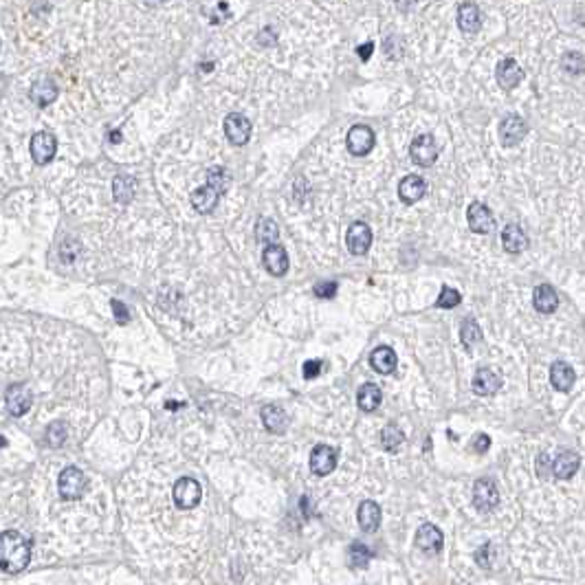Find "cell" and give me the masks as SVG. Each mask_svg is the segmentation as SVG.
Listing matches in <instances>:
<instances>
[{
    "mask_svg": "<svg viewBox=\"0 0 585 585\" xmlns=\"http://www.w3.org/2000/svg\"><path fill=\"white\" fill-rule=\"evenodd\" d=\"M357 519H359V526L365 532H374L376 528L381 526V508H379V504L372 501V499L361 501V506L357 510Z\"/></svg>",
    "mask_w": 585,
    "mask_h": 585,
    "instance_id": "25",
    "label": "cell"
},
{
    "mask_svg": "<svg viewBox=\"0 0 585 585\" xmlns=\"http://www.w3.org/2000/svg\"><path fill=\"white\" fill-rule=\"evenodd\" d=\"M466 221L473 234H490L495 229V216L484 203H471L466 212Z\"/></svg>",
    "mask_w": 585,
    "mask_h": 585,
    "instance_id": "9",
    "label": "cell"
},
{
    "mask_svg": "<svg viewBox=\"0 0 585 585\" xmlns=\"http://www.w3.org/2000/svg\"><path fill=\"white\" fill-rule=\"evenodd\" d=\"M134 187H137V181H134L132 176H128V174L117 176L114 183H112L114 201H117V203H130L132 196H134Z\"/></svg>",
    "mask_w": 585,
    "mask_h": 585,
    "instance_id": "30",
    "label": "cell"
},
{
    "mask_svg": "<svg viewBox=\"0 0 585 585\" xmlns=\"http://www.w3.org/2000/svg\"><path fill=\"white\" fill-rule=\"evenodd\" d=\"M497 132H499L501 145L510 148V145H517L519 141H524V137L528 134V123L521 119L519 114H506V117L499 121Z\"/></svg>",
    "mask_w": 585,
    "mask_h": 585,
    "instance_id": "5",
    "label": "cell"
},
{
    "mask_svg": "<svg viewBox=\"0 0 585 585\" xmlns=\"http://www.w3.org/2000/svg\"><path fill=\"white\" fill-rule=\"evenodd\" d=\"M262 262H264V269L269 271L271 275H275V277L284 275L288 271V253H286V249L282 245L266 247L264 253H262Z\"/></svg>",
    "mask_w": 585,
    "mask_h": 585,
    "instance_id": "17",
    "label": "cell"
},
{
    "mask_svg": "<svg viewBox=\"0 0 585 585\" xmlns=\"http://www.w3.org/2000/svg\"><path fill=\"white\" fill-rule=\"evenodd\" d=\"M172 497H174V504L179 508L190 510V508L198 506V501H201V497H203V488H201V484H198V480L181 477L179 482L174 484Z\"/></svg>",
    "mask_w": 585,
    "mask_h": 585,
    "instance_id": "3",
    "label": "cell"
},
{
    "mask_svg": "<svg viewBox=\"0 0 585 585\" xmlns=\"http://www.w3.org/2000/svg\"><path fill=\"white\" fill-rule=\"evenodd\" d=\"M381 399H383V394H381V388L376 383H365L363 388H359L357 403H359V407L363 412L376 410V407L381 405Z\"/></svg>",
    "mask_w": 585,
    "mask_h": 585,
    "instance_id": "29",
    "label": "cell"
},
{
    "mask_svg": "<svg viewBox=\"0 0 585 585\" xmlns=\"http://www.w3.org/2000/svg\"><path fill=\"white\" fill-rule=\"evenodd\" d=\"M262 423L271 434H284L288 427V414L277 405H266L262 410Z\"/></svg>",
    "mask_w": 585,
    "mask_h": 585,
    "instance_id": "26",
    "label": "cell"
},
{
    "mask_svg": "<svg viewBox=\"0 0 585 585\" xmlns=\"http://www.w3.org/2000/svg\"><path fill=\"white\" fill-rule=\"evenodd\" d=\"M425 194H427V183H425L423 176L410 174L399 183V196H401V201L407 205L418 203Z\"/></svg>",
    "mask_w": 585,
    "mask_h": 585,
    "instance_id": "19",
    "label": "cell"
},
{
    "mask_svg": "<svg viewBox=\"0 0 585 585\" xmlns=\"http://www.w3.org/2000/svg\"><path fill=\"white\" fill-rule=\"evenodd\" d=\"M574 381H577V374L566 361H555L550 365V385L557 392H570Z\"/></svg>",
    "mask_w": 585,
    "mask_h": 585,
    "instance_id": "22",
    "label": "cell"
},
{
    "mask_svg": "<svg viewBox=\"0 0 585 585\" xmlns=\"http://www.w3.org/2000/svg\"><path fill=\"white\" fill-rule=\"evenodd\" d=\"M501 245H504L508 253H524L530 245V240L519 225H506L504 232H501Z\"/></svg>",
    "mask_w": 585,
    "mask_h": 585,
    "instance_id": "24",
    "label": "cell"
},
{
    "mask_svg": "<svg viewBox=\"0 0 585 585\" xmlns=\"http://www.w3.org/2000/svg\"><path fill=\"white\" fill-rule=\"evenodd\" d=\"M256 238H258V242H262L266 247L277 245V238H279L277 223L271 221V218H260L256 225Z\"/></svg>",
    "mask_w": 585,
    "mask_h": 585,
    "instance_id": "31",
    "label": "cell"
},
{
    "mask_svg": "<svg viewBox=\"0 0 585 585\" xmlns=\"http://www.w3.org/2000/svg\"><path fill=\"white\" fill-rule=\"evenodd\" d=\"M346 145L352 156H365L374 148V132L368 125H354L348 130Z\"/></svg>",
    "mask_w": 585,
    "mask_h": 585,
    "instance_id": "11",
    "label": "cell"
},
{
    "mask_svg": "<svg viewBox=\"0 0 585 585\" xmlns=\"http://www.w3.org/2000/svg\"><path fill=\"white\" fill-rule=\"evenodd\" d=\"M58 490L64 499H77L86 490V475L77 466H66L58 477Z\"/></svg>",
    "mask_w": 585,
    "mask_h": 585,
    "instance_id": "4",
    "label": "cell"
},
{
    "mask_svg": "<svg viewBox=\"0 0 585 585\" xmlns=\"http://www.w3.org/2000/svg\"><path fill=\"white\" fill-rule=\"evenodd\" d=\"M66 436H69V430H66V425L62 423V421H58V423H53V425H49V430H47V440H49V445H51V447H60V445H64Z\"/></svg>",
    "mask_w": 585,
    "mask_h": 585,
    "instance_id": "37",
    "label": "cell"
},
{
    "mask_svg": "<svg viewBox=\"0 0 585 585\" xmlns=\"http://www.w3.org/2000/svg\"><path fill=\"white\" fill-rule=\"evenodd\" d=\"M225 134L234 145H245L251 137V121L240 112L227 114L225 119Z\"/></svg>",
    "mask_w": 585,
    "mask_h": 585,
    "instance_id": "14",
    "label": "cell"
},
{
    "mask_svg": "<svg viewBox=\"0 0 585 585\" xmlns=\"http://www.w3.org/2000/svg\"><path fill=\"white\" fill-rule=\"evenodd\" d=\"M460 301H462V295H460V292L456 290V288H451V286H443V290H440V295H438V301H436V306L438 308H456Z\"/></svg>",
    "mask_w": 585,
    "mask_h": 585,
    "instance_id": "36",
    "label": "cell"
},
{
    "mask_svg": "<svg viewBox=\"0 0 585 585\" xmlns=\"http://www.w3.org/2000/svg\"><path fill=\"white\" fill-rule=\"evenodd\" d=\"M458 27L462 34H477L480 27H482V12L480 7L473 3H464L458 7Z\"/></svg>",
    "mask_w": 585,
    "mask_h": 585,
    "instance_id": "20",
    "label": "cell"
},
{
    "mask_svg": "<svg viewBox=\"0 0 585 585\" xmlns=\"http://www.w3.org/2000/svg\"><path fill=\"white\" fill-rule=\"evenodd\" d=\"M110 139H112V143H119V139H121V137H119V132H117V130H112V132H110Z\"/></svg>",
    "mask_w": 585,
    "mask_h": 585,
    "instance_id": "45",
    "label": "cell"
},
{
    "mask_svg": "<svg viewBox=\"0 0 585 585\" xmlns=\"http://www.w3.org/2000/svg\"><path fill=\"white\" fill-rule=\"evenodd\" d=\"M473 504L480 513H490L499 504V490L493 480L482 477L473 484Z\"/></svg>",
    "mask_w": 585,
    "mask_h": 585,
    "instance_id": "7",
    "label": "cell"
},
{
    "mask_svg": "<svg viewBox=\"0 0 585 585\" xmlns=\"http://www.w3.org/2000/svg\"><path fill=\"white\" fill-rule=\"evenodd\" d=\"M225 185H227L225 172L221 167H214V170L207 174V183L203 187H198L192 194V207L198 214H212L225 192Z\"/></svg>",
    "mask_w": 585,
    "mask_h": 585,
    "instance_id": "2",
    "label": "cell"
},
{
    "mask_svg": "<svg viewBox=\"0 0 585 585\" xmlns=\"http://www.w3.org/2000/svg\"><path fill=\"white\" fill-rule=\"evenodd\" d=\"M495 77H497V84L504 90H513L517 84L524 79V71H521V66L513 58H504L495 69Z\"/></svg>",
    "mask_w": 585,
    "mask_h": 585,
    "instance_id": "16",
    "label": "cell"
},
{
    "mask_svg": "<svg viewBox=\"0 0 585 585\" xmlns=\"http://www.w3.org/2000/svg\"><path fill=\"white\" fill-rule=\"evenodd\" d=\"M410 156L416 165L432 167L438 159V143L432 134H418L410 145Z\"/></svg>",
    "mask_w": 585,
    "mask_h": 585,
    "instance_id": "6",
    "label": "cell"
},
{
    "mask_svg": "<svg viewBox=\"0 0 585 585\" xmlns=\"http://www.w3.org/2000/svg\"><path fill=\"white\" fill-rule=\"evenodd\" d=\"M532 306L537 308V312L541 315H550L559 308V295L557 290L552 288L550 284H539L532 292Z\"/></svg>",
    "mask_w": 585,
    "mask_h": 585,
    "instance_id": "21",
    "label": "cell"
},
{
    "mask_svg": "<svg viewBox=\"0 0 585 585\" xmlns=\"http://www.w3.org/2000/svg\"><path fill=\"white\" fill-rule=\"evenodd\" d=\"M346 245H348V251L352 256L368 253V249L372 245V229H370V225H365L361 221L352 223L348 227V234H346Z\"/></svg>",
    "mask_w": 585,
    "mask_h": 585,
    "instance_id": "10",
    "label": "cell"
},
{
    "mask_svg": "<svg viewBox=\"0 0 585 585\" xmlns=\"http://www.w3.org/2000/svg\"><path fill=\"white\" fill-rule=\"evenodd\" d=\"M337 466V451L328 445H317L310 451V471L315 475H328Z\"/></svg>",
    "mask_w": 585,
    "mask_h": 585,
    "instance_id": "12",
    "label": "cell"
},
{
    "mask_svg": "<svg viewBox=\"0 0 585 585\" xmlns=\"http://www.w3.org/2000/svg\"><path fill=\"white\" fill-rule=\"evenodd\" d=\"M5 405L12 416H25L31 410V392L27 385H9L5 392Z\"/></svg>",
    "mask_w": 585,
    "mask_h": 585,
    "instance_id": "13",
    "label": "cell"
},
{
    "mask_svg": "<svg viewBox=\"0 0 585 585\" xmlns=\"http://www.w3.org/2000/svg\"><path fill=\"white\" fill-rule=\"evenodd\" d=\"M581 466V456L577 451H559V456L552 460V475L557 480H570Z\"/></svg>",
    "mask_w": 585,
    "mask_h": 585,
    "instance_id": "18",
    "label": "cell"
},
{
    "mask_svg": "<svg viewBox=\"0 0 585 585\" xmlns=\"http://www.w3.org/2000/svg\"><path fill=\"white\" fill-rule=\"evenodd\" d=\"M460 341L466 350H473L480 341H482V330H480L477 321L475 319H464L462 321V328H460Z\"/></svg>",
    "mask_w": 585,
    "mask_h": 585,
    "instance_id": "32",
    "label": "cell"
},
{
    "mask_svg": "<svg viewBox=\"0 0 585 585\" xmlns=\"http://www.w3.org/2000/svg\"><path fill=\"white\" fill-rule=\"evenodd\" d=\"M31 561V543L16 530H5L0 537V566L5 572L16 574Z\"/></svg>",
    "mask_w": 585,
    "mask_h": 585,
    "instance_id": "1",
    "label": "cell"
},
{
    "mask_svg": "<svg viewBox=\"0 0 585 585\" xmlns=\"http://www.w3.org/2000/svg\"><path fill=\"white\" fill-rule=\"evenodd\" d=\"M112 312H114V319H117V323H128L130 321V310L125 308L119 299H112Z\"/></svg>",
    "mask_w": 585,
    "mask_h": 585,
    "instance_id": "39",
    "label": "cell"
},
{
    "mask_svg": "<svg viewBox=\"0 0 585 585\" xmlns=\"http://www.w3.org/2000/svg\"><path fill=\"white\" fill-rule=\"evenodd\" d=\"M334 292H337V284H334V282H319L315 286V295L319 299H330L334 297Z\"/></svg>",
    "mask_w": 585,
    "mask_h": 585,
    "instance_id": "38",
    "label": "cell"
},
{
    "mask_svg": "<svg viewBox=\"0 0 585 585\" xmlns=\"http://www.w3.org/2000/svg\"><path fill=\"white\" fill-rule=\"evenodd\" d=\"M501 388V376L490 368H480L473 376V392L477 396H490Z\"/></svg>",
    "mask_w": 585,
    "mask_h": 585,
    "instance_id": "23",
    "label": "cell"
},
{
    "mask_svg": "<svg viewBox=\"0 0 585 585\" xmlns=\"http://www.w3.org/2000/svg\"><path fill=\"white\" fill-rule=\"evenodd\" d=\"M372 51H374V42H365V45H361V47L357 49V53H359V58H361L363 62H368V60L372 58Z\"/></svg>",
    "mask_w": 585,
    "mask_h": 585,
    "instance_id": "44",
    "label": "cell"
},
{
    "mask_svg": "<svg viewBox=\"0 0 585 585\" xmlns=\"http://www.w3.org/2000/svg\"><path fill=\"white\" fill-rule=\"evenodd\" d=\"M488 447H490V438L486 434H477L473 438V451L475 453H486Z\"/></svg>",
    "mask_w": 585,
    "mask_h": 585,
    "instance_id": "41",
    "label": "cell"
},
{
    "mask_svg": "<svg viewBox=\"0 0 585 585\" xmlns=\"http://www.w3.org/2000/svg\"><path fill=\"white\" fill-rule=\"evenodd\" d=\"M321 368H323V363L321 361H317V359H310V361H306L304 363V379H315V376H319V372H321Z\"/></svg>",
    "mask_w": 585,
    "mask_h": 585,
    "instance_id": "40",
    "label": "cell"
},
{
    "mask_svg": "<svg viewBox=\"0 0 585 585\" xmlns=\"http://www.w3.org/2000/svg\"><path fill=\"white\" fill-rule=\"evenodd\" d=\"M443 541L445 537L440 528L434 524H423L416 530V546L423 552H427V555H438L443 550Z\"/></svg>",
    "mask_w": 585,
    "mask_h": 585,
    "instance_id": "15",
    "label": "cell"
},
{
    "mask_svg": "<svg viewBox=\"0 0 585 585\" xmlns=\"http://www.w3.org/2000/svg\"><path fill=\"white\" fill-rule=\"evenodd\" d=\"M488 552H490V543H484V546L480 548V550H477V555H475V561H477L482 568H488V566H490V561L486 559V557H488Z\"/></svg>",
    "mask_w": 585,
    "mask_h": 585,
    "instance_id": "43",
    "label": "cell"
},
{
    "mask_svg": "<svg viewBox=\"0 0 585 585\" xmlns=\"http://www.w3.org/2000/svg\"><path fill=\"white\" fill-rule=\"evenodd\" d=\"M58 97V86L51 79H40L34 84V88H31V99H34L40 108L49 106L51 101H55Z\"/></svg>",
    "mask_w": 585,
    "mask_h": 585,
    "instance_id": "28",
    "label": "cell"
},
{
    "mask_svg": "<svg viewBox=\"0 0 585 585\" xmlns=\"http://www.w3.org/2000/svg\"><path fill=\"white\" fill-rule=\"evenodd\" d=\"M55 152H58V141L51 132L42 130L31 137V156H34V161L38 165H47L49 161H53Z\"/></svg>",
    "mask_w": 585,
    "mask_h": 585,
    "instance_id": "8",
    "label": "cell"
},
{
    "mask_svg": "<svg viewBox=\"0 0 585 585\" xmlns=\"http://www.w3.org/2000/svg\"><path fill=\"white\" fill-rule=\"evenodd\" d=\"M370 550L363 546V543H352L350 546V550H348V563L352 568H359V570H363V568H368V563H370Z\"/></svg>",
    "mask_w": 585,
    "mask_h": 585,
    "instance_id": "34",
    "label": "cell"
},
{
    "mask_svg": "<svg viewBox=\"0 0 585 585\" xmlns=\"http://www.w3.org/2000/svg\"><path fill=\"white\" fill-rule=\"evenodd\" d=\"M561 69L570 73V75H581V73H585V58L577 51H570V53L561 58Z\"/></svg>",
    "mask_w": 585,
    "mask_h": 585,
    "instance_id": "35",
    "label": "cell"
},
{
    "mask_svg": "<svg viewBox=\"0 0 585 585\" xmlns=\"http://www.w3.org/2000/svg\"><path fill=\"white\" fill-rule=\"evenodd\" d=\"M550 471H552L550 460H548V456H546V453H541V456H539V460H537V473H539V477L546 480V477L550 475Z\"/></svg>",
    "mask_w": 585,
    "mask_h": 585,
    "instance_id": "42",
    "label": "cell"
},
{
    "mask_svg": "<svg viewBox=\"0 0 585 585\" xmlns=\"http://www.w3.org/2000/svg\"><path fill=\"white\" fill-rule=\"evenodd\" d=\"M370 365L379 374H390L396 370V365H399V357H396V352L392 348L381 346L370 354Z\"/></svg>",
    "mask_w": 585,
    "mask_h": 585,
    "instance_id": "27",
    "label": "cell"
},
{
    "mask_svg": "<svg viewBox=\"0 0 585 585\" xmlns=\"http://www.w3.org/2000/svg\"><path fill=\"white\" fill-rule=\"evenodd\" d=\"M403 440H405V434H403V430L399 425H385L383 427V432H381V443H383V447L388 449V451H399L401 449V445H403Z\"/></svg>",
    "mask_w": 585,
    "mask_h": 585,
    "instance_id": "33",
    "label": "cell"
}]
</instances>
